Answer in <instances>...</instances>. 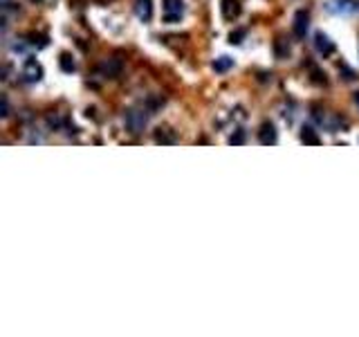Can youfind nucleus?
<instances>
[{
	"label": "nucleus",
	"instance_id": "1",
	"mask_svg": "<svg viewBox=\"0 0 359 337\" xmlns=\"http://www.w3.org/2000/svg\"><path fill=\"white\" fill-rule=\"evenodd\" d=\"M148 117H151V112H148V108H144V106L128 108L126 115H124V124H126L128 133H132V135L142 133L144 128H146V124H148Z\"/></svg>",
	"mask_w": 359,
	"mask_h": 337
},
{
	"label": "nucleus",
	"instance_id": "2",
	"mask_svg": "<svg viewBox=\"0 0 359 337\" xmlns=\"http://www.w3.org/2000/svg\"><path fill=\"white\" fill-rule=\"evenodd\" d=\"M184 16V0H164L162 2V18L164 23H180V18Z\"/></svg>",
	"mask_w": 359,
	"mask_h": 337
},
{
	"label": "nucleus",
	"instance_id": "3",
	"mask_svg": "<svg viewBox=\"0 0 359 337\" xmlns=\"http://www.w3.org/2000/svg\"><path fill=\"white\" fill-rule=\"evenodd\" d=\"M21 77H23V81H27V84H36V81H41V79H43V68H41V63H38L36 58H27L25 63H23Z\"/></svg>",
	"mask_w": 359,
	"mask_h": 337
},
{
	"label": "nucleus",
	"instance_id": "4",
	"mask_svg": "<svg viewBox=\"0 0 359 337\" xmlns=\"http://www.w3.org/2000/svg\"><path fill=\"white\" fill-rule=\"evenodd\" d=\"M308 29H310V14L306 9H299L294 16V34L299 38H306Z\"/></svg>",
	"mask_w": 359,
	"mask_h": 337
},
{
	"label": "nucleus",
	"instance_id": "5",
	"mask_svg": "<svg viewBox=\"0 0 359 337\" xmlns=\"http://www.w3.org/2000/svg\"><path fill=\"white\" fill-rule=\"evenodd\" d=\"M314 48H317L319 54H323V56H330V54L334 52V43L330 41V38H328L323 32H319L317 36H314Z\"/></svg>",
	"mask_w": 359,
	"mask_h": 337
},
{
	"label": "nucleus",
	"instance_id": "6",
	"mask_svg": "<svg viewBox=\"0 0 359 337\" xmlns=\"http://www.w3.org/2000/svg\"><path fill=\"white\" fill-rule=\"evenodd\" d=\"M135 14L139 21H151L153 18V0H137L135 2Z\"/></svg>",
	"mask_w": 359,
	"mask_h": 337
},
{
	"label": "nucleus",
	"instance_id": "7",
	"mask_svg": "<svg viewBox=\"0 0 359 337\" xmlns=\"http://www.w3.org/2000/svg\"><path fill=\"white\" fill-rule=\"evenodd\" d=\"M222 16L227 21H233V18L240 16V2L238 0H222Z\"/></svg>",
	"mask_w": 359,
	"mask_h": 337
},
{
	"label": "nucleus",
	"instance_id": "8",
	"mask_svg": "<svg viewBox=\"0 0 359 337\" xmlns=\"http://www.w3.org/2000/svg\"><path fill=\"white\" fill-rule=\"evenodd\" d=\"M258 140H260V144H276V128H274V124L265 121L263 126H260V131H258Z\"/></svg>",
	"mask_w": 359,
	"mask_h": 337
},
{
	"label": "nucleus",
	"instance_id": "9",
	"mask_svg": "<svg viewBox=\"0 0 359 337\" xmlns=\"http://www.w3.org/2000/svg\"><path fill=\"white\" fill-rule=\"evenodd\" d=\"M122 70V61L119 58H108L106 63L101 65V72H106V77H117Z\"/></svg>",
	"mask_w": 359,
	"mask_h": 337
},
{
	"label": "nucleus",
	"instance_id": "10",
	"mask_svg": "<svg viewBox=\"0 0 359 337\" xmlns=\"http://www.w3.org/2000/svg\"><path fill=\"white\" fill-rule=\"evenodd\" d=\"M231 65H233V58H229V56H220L213 61V70H216V72H227Z\"/></svg>",
	"mask_w": 359,
	"mask_h": 337
},
{
	"label": "nucleus",
	"instance_id": "11",
	"mask_svg": "<svg viewBox=\"0 0 359 337\" xmlns=\"http://www.w3.org/2000/svg\"><path fill=\"white\" fill-rule=\"evenodd\" d=\"M330 11H348L350 9V0H330V7H328Z\"/></svg>",
	"mask_w": 359,
	"mask_h": 337
},
{
	"label": "nucleus",
	"instance_id": "12",
	"mask_svg": "<svg viewBox=\"0 0 359 337\" xmlns=\"http://www.w3.org/2000/svg\"><path fill=\"white\" fill-rule=\"evenodd\" d=\"M301 140H303V142H306V144H319V137H317V133L312 131L310 126H308V128H303V133H301Z\"/></svg>",
	"mask_w": 359,
	"mask_h": 337
},
{
	"label": "nucleus",
	"instance_id": "13",
	"mask_svg": "<svg viewBox=\"0 0 359 337\" xmlns=\"http://www.w3.org/2000/svg\"><path fill=\"white\" fill-rule=\"evenodd\" d=\"M58 63H61V68H63V72H74V68H77V65H74V61L68 56V54H63V56H61V61H58Z\"/></svg>",
	"mask_w": 359,
	"mask_h": 337
},
{
	"label": "nucleus",
	"instance_id": "14",
	"mask_svg": "<svg viewBox=\"0 0 359 337\" xmlns=\"http://www.w3.org/2000/svg\"><path fill=\"white\" fill-rule=\"evenodd\" d=\"M247 36V29H236V32L229 34V43H233V45H238V43H243V38Z\"/></svg>",
	"mask_w": 359,
	"mask_h": 337
},
{
	"label": "nucleus",
	"instance_id": "15",
	"mask_svg": "<svg viewBox=\"0 0 359 337\" xmlns=\"http://www.w3.org/2000/svg\"><path fill=\"white\" fill-rule=\"evenodd\" d=\"M276 54H279L281 58L290 54V45L285 48V38H279V41H276Z\"/></svg>",
	"mask_w": 359,
	"mask_h": 337
},
{
	"label": "nucleus",
	"instance_id": "16",
	"mask_svg": "<svg viewBox=\"0 0 359 337\" xmlns=\"http://www.w3.org/2000/svg\"><path fill=\"white\" fill-rule=\"evenodd\" d=\"M243 140H245V135H243V133H240V131H238L236 135H231V137H229V142H231V144H243Z\"/></svg>",
	"mask_w": 359,
	"mask_h": 337
},
{
	"label": "nucleus",
	"instance_id": "17",
	"mask_svg": "<svg viewBox=\"0 0 359 337\" xmlns=\"http://www.w3.org/2000/svg\"><path fill=\"white\" fill-rule=\"evenodd\" d=\"M9 115V101H7V97H2V117Z\"/></svg>",
	"mask_w": 359,
	"mask_h": 337
},
{
	"label": "nucleus",
	"instance_id": "18",
	"mask_svg": "<svg viewBox=\"0 0 359 337\" xmlns=\"http://www.w3.org/2000/svg\"><path fill=\"white\" fill-rule=\"evenodd\" d=\"M355 106L359 108V92H355Z\"/></svg>",
	"mask_w": 359,
	"mask_h": 337
}]
</instances>
